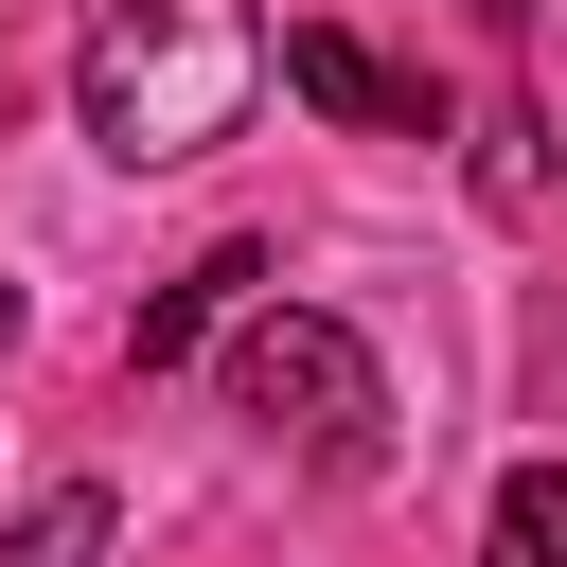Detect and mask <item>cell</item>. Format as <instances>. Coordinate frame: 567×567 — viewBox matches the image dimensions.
Masks as SVG:
<instances>
[{"label":"cell","instance_id":"8","mask_svg":"<svg viewBox=\"0 0 567 567\" xmlns=\"http://www.w3.org/2000/svg\"><path fill=\"white\" fill-rule=\"evenodd\" d=\"M496 18H532V0H496Z\"/></svg>","mask_w":567,"mask_h":567},{"label":"cell","instance_id":"7","mask_svg":"<svg viewBox=\"0 0 567 567\" xmlns=\"http://www.w3.org/2000/svg\"><path fill=\"white\" fill-rule=\"evenodd\" d=\"M0 354H18V284H0Z\"/></svg>","mask_w":567,"mask_h":567},{"label":"cell","instance_id":"5","mask_svg":"<svg viewBox=\"0 0 567 567\" xmlns=\"http://www.w3.org/2000/svg\"><path fill=\"white\" fill-rule=\"evenodd\" d=\"M478 567H567V461H514V478H496Z\"/></svg>","mask_w":567,"mask_h":567},{"label":"cell","instance_id":"1","mask_svg":"<svg viewBox=\"0 0 567 567\" xmlns=\"http://www.w3.org/2000/svg\"><path fill=\"white\" fill-rule=\"evenodd\" d=\"M248 89H266L248 0H106V18H89V53H71V106H89V142H106L124 177L213 159V142L248 124Z\"/></svg>","mask_w":567,"mask_h":567},{"label":"cell","instance_id":"4","mask_svg":"<svg viewBox=\"0 0 567 567\" xmlns=\"http://www.w3.org/2000/svg\"><path fill=\"white\" fill-rule=\"evenodd\" d=\"M248 301H266V248H195V266H177V284L124 319V372H177V354H213Z\"/></svg>","mask_w":567,"mask_h":567},{"label":"cell","instance_id":"2","mask_svg":"<svg viewBox=\"0 0 567 567\" xmlns=\"http://www.w3.org/2000/svg\"><path fill=\"white\" fill-rule=\"evenodd\" d=\"M230 408H248L284 461H319V478H372V461H390V372H372V337L319 319V301H248V319H230Z\"/></svg>","mask_w":567,"mask_h":567},{"label":"cell","instance_id":"6","mask_svg":"<svg viewBox=\"0 0 567 567\" xmlns=\"http://www.w3.org/2000/svg\"><path fill=\"white\" fill-rule=\"evenodd\" d=\"M0 567H106V496L71 478V496H35L18 532H0Z\"/></svg>","mask_w":567,"mask_h":567},{"label":"cell","instance_id":"3","mask_svg":"<svg viewBox=\"0 0 567 567\" xmlns=\"http://www.w3.org/2000/svg\"><path fill=\"white\" fill-rule=\"evenodd\" d=\"M284 89H301L319 124H390V142H425V124H443V89H425V71H390V53H354L337 18H284Z\"/></svg>","mask_w":567,"mask_h":567}]
</instances>
